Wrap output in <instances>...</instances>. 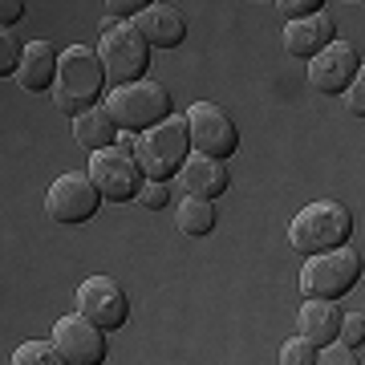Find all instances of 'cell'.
<instances>
[{
  "mask_svg": "<svg viewBox=\"0 0 365 365\" xmlns=\"http://www.w3.org/2000/svg\"><path fill=\"white\" fill-rule=\"evenodd\" d=\"M98 187L90 182V175H57L49 182V195H45V211H49L53 223H61V227H78V223H90L98 215Z\"/></svg>",
  "mask_w": 365,
  "mask_h": 365,
  "instance_id": "ba28073f",
  "label": "cell"
},
{
  "mask_svg": "<svg viewBox=\"0 0 365 365\" xmlns=\"http://www.w3.org/2000/svg\"><path fill=\"white\" fill-rule=\"evenodd\" d=\"M325 349V357H317V361H345V365H357L361 357H357V349H349V345H337V341H329V345H321Z\"/></svg>",
  "mask_w": 365,
  "mask_h": 365,
  "instance_id": "83f0119b",
  "label": "cell"
},
{
  "mask_svg": "<svg viewBox=\"0 0 365 365\" xmlns=\"http://www.w3.org/2000/svg\"><path fill=\"white\" fill-rule=\"evenodd\" d=\"M138 203L150 211H163L170 203V191H167V179H143V187H138Z\"/></svg>",
  "mask_w": 365,
  "mask_h": 365,
  "instance_id": "7402d4cb",
  "label": "cell"
},
{
  "mask_svg": "<svg viewBox=\"0 0 365 365\" xmlns=\"http://www.w3.org/2000/svg\"><path fill=\"white\" fill-rule=\"evenodd\" d=\"M191 155V138H187V122L182 118H163L150 130L134 138V158L143 167L146 179H170Z\"/></svg>",
  "mask_w": 365,
  "mask_h": 365,
  "instance_id": "5b68a950",
  "label": "cell"
},
{
  "mask_svg": "<svg viewBox=\"0 0 365 365\" xmlns=\"http://www.w3.org/2000/svg\"><path fill=\"white\" fill-rule=\"evenodd\" d=\"M276 9L288 16V21H297V16H313L325 9V0H276Z\"/></svg>",
  "mask_w": 365,
  "mask_h": 365,
  "instance_id": "484cf974",
  "label": "cell"
},
{
  "mask_svg": "<svg viewBox=\"0 0 365 365\" xmlns=\"http://www.w3.org/2000/svg\"><path fill=\"white\" fill-rule=\"evenodd\" d=\"M353 232V215L345 203L337 199H321V203H309L300 207L288 223V244L300 252V256H321L329 248H341Z\"/></svg>",
  "mask_w": 365,
  "mask_h": 365,
  "instance_id": "7a4b0ae2",
  "label": "cell"
},
{
  "mask_svg": "<svg viewBox=\"0 0 365 365\" xmlns=\"http://www.w3.org/2000/svg\"><path fill=\"white\" fill-rule=\"evenodd\" d=\"M78 313L93 321L102 333H110V329H122L130 321V297L110 276H90L78 288Z\"/></svg>",
  "mask_w": 365,
  "mask_h": 365,
  "instance_id": "30bf717a",
  "label": "cell"
},
{
  "mask_svg": "<svg viewBox=\"0 0 365 365\" xmlns=\"http://www.w3.org/2000/svg\"><path fill=\"white\" fill-rule=\"evenodd\" d=\"M21 41L9 33V29H0V78H9V73H16V66H21Z\"/></svg>",
  "mask_w": 365,
  "mask_h": 365,
  "instance_id": "603a6c76",
  "label": "cell"
},
{
  "mask_svg": "<svg viewBox=\"0 0 365 365\" xmlns=\"http://www.w3.org/2000/svg\"><path fill=\"white\" fill-rule=\"evenodd\" d=\"M73 138H78L90 155L118 143V126H114V118L106 114V106H90V110L73 114Z\"/></svg>",
  "mask_w": 365,
  "mask_h": 365,
  "instance_id": "ac0fdd59",
  "label": "cell"
},
{
  "mask_svg": "<svg viewBox=\"0 0 365 365\" xmlns=\"http://www.w3.org/2000/svg\"><path fill=\"white\" fill-rule=\"evenodd\" d=\"M57 57L61 53L53 49L49 41H33L21 49V66H16V81L21 90L29 93H45L53 90V78H57Z\"/></svg>",
  "mask_w": 365,
  "mask_h": 365,
  "instance_id": "2e32d148",
  "label": "cell"
},
{
  "mask_svg": "<svg viewBox=\"0 0 365 365\" xmlns=\"http://www.w3.org/2000/svg\"><path fill=\"white\" fill-rule=\"evenodd\" d=\"M182 191L195 199H215L232 187V175H227V163L223 158H207V155H187V163L179 167Z\"/></svg>",
  "mask_w": 365,
  "mask_h": 365,
  "instance_id": "5bb4252c",
  "label": "cell"
},
{
  "mask_svg": "<svg viewBox=\"0 0 365 365\" xmlns=\"http://www.w3.org/2000/svg\"><path fill=\"white\" fill-rule=\"evenodd\" d=\"M106 90V69L98 61V53L86 49V45H69L61 57H57V78H53V106L61 114H81L98 106Z\"/></svg>",
  "mask_w": 365,
  "mask_h": 365,
  "instance_id": "6da1fadb",
  "label": "cell"
},
{
  "mask_svg": "<svg viewBox=\"0 0 365 365\" xmlns=\"http://www.w3.org/2000/svg\"><path fill=\"white\" fill-rule=\"evenodd\" d=\"M106 114L114 118L118 130H150L155 122L170 118V93L158 86V81H126V86H114L106 93Z\"/></svg>",
  "mask_w": 365,
  "mask_h": 365,
  "instance_id": "277c9868",
  "label": "cell"
},
{
  "mask_svg": "<svg viewBox=\"0 0 365 365\" xmlns=\"http://www.w3.org/2000/svg\"><path fill=\"white\" fill-rule=\"evenodd\" d=\"M337 341H341V345H349V349H361V341H365V317H361V313L341 317Z\"/></svg>",
  "mask_w": 365,
  "mask_h": 365,
  "instance_id": "cb8c5ba5",
  "label": "cell"
},
{
  "mask_svg": "<svg viewBox=\"0 0 365 365\" xmlns=\"http://www.w3.org/2000/svg\"><path fill=\"white\" fill-rule=\"evenodd\" d=\"M182 122H187V138H191V146H195L199 155H207V158H232L235 155L240 130H235V122L215 102H195Z\"/></svg>",
  "mask_w": 365,
  "mask_h": 365,
  "instance_id": "9c48e42d",
  "label": "cell"
},
{
  "mask_svg": "<svg viewBox=\"0 0 365 365\" xmlns=\"http://www.w3.org/2000/svg\"><path fill=\"white\" fill-rule=\"evenodd\" d=\"M155 0H106V13L114 16V21H134V16L150 9Z\"/></svg>",
  "mask_w": 365,
  "mask_h": 365,
  "instance_id": "d4e9b609",
  "label": "cell"
},
{
  "mask_svg": "<svg viewBox=\"0 0 365 365\" xmlns=\"http://www.w3.org/2000/svg\"><path fill=\"white\" fill-rule=\"evenodd\" d=\"M215 227V207H211V199H195L187 195L179 203V232L182 235H207Z\"/></svg>",
  "mask_w": 365,
  "mask_h": 365,
  "instance_id": "d6986e66",
  "label": "cell"
},
{
  "mask_svg": "<svg viewBox=\"0 0 365 365\" xmlns=\"http://www.w3.org/2000/svg\"><path fill=\"white\" fill-rule=\"evenodd\" d=\"M329 41H337V25H333V16L321 9V13L313 16H297V21H288L284 29V49L292 53V57H313V53H321L329 45Z\"/></svg>",
  "mask_w": 365,
  "mask_h": 365,
  "instance_id": "4fadbf2b",
  "label": "cell"
},
{
  "mask_svg": "<svg viewBox=\"0 0 365 365\" xmlns=\"http://www.w3.org/2000/svg\"><path fill=\"white\" fill-rule=\"evenodd\" d=\"M134 29L146 37L150 49H175L187 37V21L170 4H150V9H143V13L134 16Z\"/></svg>",
  "mask_w": 365,
  "mask_h": 365,
  "instance_id": "9a60e30c",
  "label": "cell"
},
{
  "mask_svg": "<svg viewBox=\"0 0 365 365\" xmlns=\"http://www.w3.org/2000/svg\"><path fill=\"white\" fill-rule=\"evenodd\" d=\"M25 21V0H0V29H13Z\"/></svg>",
  "mask_w": 365,
  "mask_h": 365,
  "instance_id": "f1b7e54d",
  "label": "cell"
},
{
  "mask_svg": "<svg viewBox=\"0 0 365 365\" xmlns=\"http://www.w3.org/2000/svg\"><path fill=\"white\" fill-rule=\"evenodd\" d=\"M337 329H341V313L333 309V300H321V297H309L304 309H300V337L313 341L317 349L337 341Z\"/></svg>",
  "mask_w": 365,
  "mask_h": 365,
  "instance_id": "e0dca14e",
  "label": "cell"
},
{
  "mask_svg": "<svg viewBox=\"0 0 365 365\" xmlns=\"http://www.w3.org/2000/svg\"><path fill=\"white\" fill-rule=\"evenodd\" d=\"M357 73H361V57L345 41H329L321 53L309 57V86L317 93H341Z\"/></svg>",
  "mask_w": 365,
  "mask_h": 365,
  "instance_id": "7c38bea8",
  "label": "cell"
},
{
  "mask_svg": "<svg viewBox=\"0 0 365 365\" xmlns=\"http://www.w3.org/2000/svg\"><path fill=\"white\" fill-rule=\"evenodd\" d=\"M143 167L134 158V138H122L118 130V143L106 146V150H93L90 158V182L98 187V195L110 199V203H130L143 187Z\"/></svg>",
  "mask_w": 365,
  "mask_h": 365,
  "instance_id": "8992f818",
  "label": "cell"
},
{
  "mask_svg": "<svg viewBox=\"0 0 365 365\" xmlns=\"http://www.w3.org/2000/svg\"><path fill=\"white\" fill-rule=\"evenodd\" d=\"M317 357H321V349H317L313 341H284V349H280V361L284 365H317Z\"/></svg>",
  "mask_w": 365,
  "mask_h": 365,
  "instance_id": "44dd1931",
  "label": "cell"
},
{
  "mask_svg": "<svg viewBox=\"0 0 365 365\" xmlns=\"http://www.w3.org/2000/svg\"><path fill=\"white\" fill-rule=\"evenodd\" d=\"M341 93H345V106H349V114H353V118H365V78H361V73H357V78H353Z\"/></svg>",
  "mask_w": 365,
  "mask_h": 365,
  "instance_id": "4316f807",
  "label": "cell"
},
{
  "mask_svg": "<svg viewBox=\"0 0 365 365\" xmlns=\"http://www.w3.org/2000/svg\"><path fill=\"white\" fill-rule=\"evenodd\" d=\"M13 365H61V353L53 341H25V345H16Z\"/></svg>",
  "mask_w": 365,
  "mask_h": 365,
  "instance_id": "ffe728a7",
  "label": "cell"
},
{
  "mask_svg": "<svg viewBox=\"0 0 365 365\" xmlns=\"http://www.w3.org/2000/svg\"><path fill=\"white\" fill-rule=\"evenodd\" d=\"M98 61H102L106 78L114 81V86H126V81H138L146 73V66H150V45L134 29V21L106 16L102 41H98Z\"/></svg>",
  "mask_w": 365,
  "mask_h": 365,
  "instance_id": "3957f363",
  "label": "cell"
},
{
  "mask_svg": "<svg viewBox=\"0 0 365 365\" xmlns=\"http://www.w3.org/2000/svg\"><path fill=\"white\" fill-rule=\"evenodd\" d=\"M361 252L357 248H329L321 252V256H313V260L304 264V272H300V292L304 297H321V300H337L345 297V292H353L357 288V280H361Z\"/></svg>",
  "mask_w": 365,
  "mask_h": 365,
  "instance_id": "52a82bcc",
  "label": "cell"
},
{
  "mask_svg": "<svg viewBox=\"0 0 365 365\" xmlns=\"http://www.w3.org/2000/svg\"><path fill=\"white\" fill-rule=\"evenodd\" d=\"M53 345L61 353V365H102L106 361V333L81 313H66L53 325Z\"/></svg>",
  "mask_w": 365,
  "mask_h": 365,
  "instance_id": "8fae6325",
  "label": "cell"
}]
</instances>
